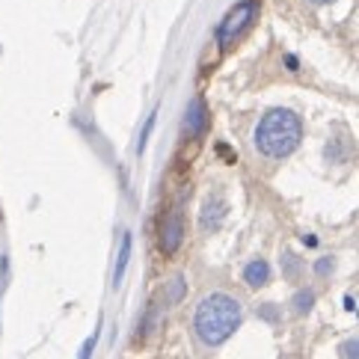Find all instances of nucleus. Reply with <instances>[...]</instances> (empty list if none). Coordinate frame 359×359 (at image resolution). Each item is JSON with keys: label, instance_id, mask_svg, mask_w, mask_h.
Listing matches in <instances>:
<instances>
[{"label": "nucleus", "instance_id": "ddd939ff", "mask_svg": "<svg viewBox=\"0 0 359 359\" xmlns=\"http://www.w3.org/2000/svg\"><path fill=\"white\" fill-rule=\"evenodd\" d=\"M344 309H351V312L356 309V303H353V297H344Z\"/></svg>", "mask_w": 359, "mask_h": 359}, {"label": "nucleus", "instance_id": "9d476101", "mask_svg": "<svg viewBox=\"0 0 359 359\" xmlns=\"http://www.w3.org/2000/svg\"><path fill=\"white\" fill-rule=\"evenodd\" d=\"M294 306H297V312H309L312 309V291H303V294H297V297H294Z\"/></svg>", "mask_w": 359, "mask_h": 359}, {"label": "nucleus", "instance_id": "423d86ee", "mask_svg": "<svg viewBox=\"0 0 359 359\" xmlns=\"http://www.w3.org/2000/svg\"><path fill=\"white\" fill-rule=\"evenodd\" d=\"M223 214H226V205H223V199H217V196H214V199H211V202L202 208V217H199L202 229H208V232H211V229H217V226L223 223Z\"/></svg>", "mask_w": 359, "mask_h": 359}, {"label": "nucleus", "instance_id": "20e7f679", "mask_svg": "<svg viewBox=\"0 0 359 359\" xmlns=\"http://www.w3.org/2000/svg\"><path fill=\"white\" fill-rule=\"evenodd\" d=\"M182 241H184V220H182V214H178V211H170L161 220L158 243H161V250L166 255H172L178 247H182Z\"/></svg>", "mask_w": 359, "mask_h": 359}, {"label": "nucleus", "instance_id": "4468645a", "mask_svg": "<svg viewBox=\"0 0 359 359\" xmlns=\"http://www.w3.org/2000/svg\"><path fill=\"white\" fill-rule=\"evenodd\" d=\"M312 4H332V0H312Z\"/></svg>", "mask_w": 359, "mask_h": 359}, {"label": "nucleus", "instance_id": "f8f14e48", "mask_svg": "<svg viewBox=\"0 0 359 359\" xmlns=\"http://www.w3.org/2000/svg\"><path fill=\"white\" fill-rule=\"evenodd\" d=\"M341 353H351V356H356V339H351L348 344H344V351Z\"/></svg>", "mask_w": 359, "mask_h": 359}, {"label": "nucleus", "instance_id": "1a4fd4ad", "mask_svg": "<svg viewBox=\"0 0 359 359\" xmlns=\"http://www.w3.org/2000/svg\"><path fill=\"white\" fill-rule=\"evenodd\" d=\"M155 119H158V113H151V116L146 119V125H143V134H140V143H137V151H140V155L146 151V143H149V137H151V128H155Z\"/></svg>", "mask_w": 359, "mask_h": 359}, {"label": "nucleus", "instance_id": "f03ea898", "mask_svg": "<svg viewBox=\"0 0 359 359\" xmlns=\"http://www.w3.org/2000/svg\"><path fill=\"white\" fill-rule=\"evenodd\" d=\"M300 137H303V125L297 113L291 110H271L255 128V146L267 158H288L300 146Z\"/></svg>", "mask_w": 359, "mask_h": 359}, {"label": "nucleus", "instance_id": "0eeeda50", "mask_svg": "<svg viewBox=\"0 0 359 359\" xmlns=\"http://www.w3.org/2000/svg\"><path fill=\"white\" fill-rule=\"evenodd\" d=\"M184 128H187L190 137H199V134L205 131V101H202V98H196L194 104H190L187 119H184Z\"/></svg>", "mask_w": 359, "mask_h": 359}, {"label": "nucleus", "instance_id": "7ed1b4c3", "mask_svg": "<svg viewBox=\"0 0 359 359\" xmlns=\"http://www.w3.org/2000/svg\"><path fill=\"white\" fill-rule=\"evenodd\" d=\"M255 12H259V6H255L252 0H243V4H238V6L226 15V21L220 24V27H217V42H220V45L226 48L232 39H238V36H241V33L252 24Z\"/></svg>", "mask_w": 359, "mask_h": 359}, {"label": "nucleus", "instance_id": "39448f33", "mask_svg": "<svg viewBox=\"0 0 359 359\" xmlns=\"http://www.w3.org/2000/svg\"><path fill=\"white\" fill-rule=\"evenodd\" d=\"M267 279H271V264L264 259H255L247 264V271H243V282H247L250 288H262L267 285Z\"/></svg>", "mask_w": 359, "mask_h": 359}, {"label": "nucleus", "instance_id": "6e6552de", "mask_svg": "<svg viewBox=\"0 0 359 359\" xmlns=\"http://www.w3.org/2000/svg\"><path fill=\"white\" fill-rule=\"evenodd\" d=\"M131 247H134V241H131V235H125L122 238V247H119V259H116V271H113V282H122V276H125V271H128V262H131Z\"/></svg>", "mask_w": 359, "mask_h": 359}, {"label": "nucleus", "instance_id": "9b49d317", "mask_svg": "<svg viewBox=\"0 0 359 359\" xmlns=\"http://www.w3.org/2000/svg\"><path fill=\"white\" fill-rule=\"evenodd\" d=\"M315 271H318L320 276L330 273V271H332V259H327V262H318V264H315Z\"/></svg>", "mask_w": 359, "mask_h": 359}, {"label": "nucleus", "instance_id": "f257e3e1", "mask_svg": "<svg viewBox=\"0 0 359 359\" xmlns=\"http://www.w3.org/2000/svg\"><path fill=\"white\" fill-rule=\"evenodd\" d=\"M241 306L235 297L229 294H211L196 306V315H194V330L202 344L208 348H217L235 336V330L241 327Z\"/></svg>", "mask_w": 359, "mask_h": 359}]
</instances>
